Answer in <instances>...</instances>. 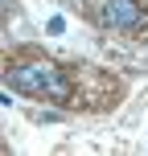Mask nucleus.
I'll return each instance as SVG.
<instances>
[{
    "label": "nucleus",
    "instance_id": "obj_1",
    "mask_svg": "<svg viewBox=\"0 0 148 156\" xmlns=\"http://www.w3.org/2000/svg\"><path fill=\"white\" fill-rule=\"evenodd\" d=\"M4 82L13 86L16 94H25V99H45V103H58V107L70 103V82H66L62 66L49 62V58H25V62H13L4 70Z\"/></svg>",
    "mask_w": 148,
    "mask_h": 156
},
{
    "label": "nucleus",
    "instance_id": "obj_2",
    "mask_svg": "<svg viewBox=\"0 0 148 156\" xmlns=\"http://www.w3.org/2000/svg\"><path fill=\"white\" fill-rule=\"evenodd\" d=\"M95 21L111 33H136L144 25V4L140 0H99L95 4Z\"/></svg>",
    "mask_w": 148,
    "mask_h": 156
}]
</instances>
